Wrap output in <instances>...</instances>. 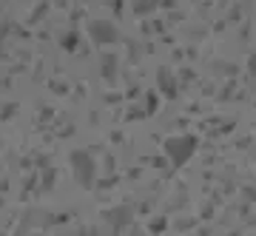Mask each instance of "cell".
Returning a JSON list of instances; mask_svg holds the SVG:
<instances>
[{
    "label": "cell",
    "instance_id": "6da1fadb",
    "mask_svg": "<svg viewBox=\"0 0 256 236\" xmlns=\"http://www.w3.org/2000/svg\"><path fill=\"white\" fill-rule=\"evenodd\" d=\"M72 171L74 176H77V182H80L82 188H88L94 182V162H92V156L86 154V151H72Z\"/></svg>",
    "mask_w": 256,
    "mask_h": 236
},
{
    "label": "cell",
    "instance_id": "7a4b0ae2",
    "mask_svg": "<svg viewBox=\"0 0 256 236\" xmlns=\"http://www.w3.org/2000/svg\"><path fill=\"white\" fill-rule=\"evenodd\" d=\"M92 37L97 43H114V40H117V32L111 28V23L97 20V23H92Z\"/></svg>",
    "mask_w": 256,
    "mask_h": 236
},
{
    "label": "cell",
    "instance_id": "3957f363",
    "mask_svg": "<svg viewBox=\"0 0 256 236\" xmlns=\"http://www.w3.org/2000/svg\"><path fill=\"white\" fill-rule=\"evenodd\" d=\"M63 46L68 48V52H72V46H77V34H68V37L63 40Z\"/></svg>",
    "mask_w": 256,
    "mask_h": 236
}]
</instances>
